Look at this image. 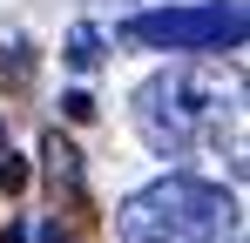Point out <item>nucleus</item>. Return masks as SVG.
Segmentation results:
<instances>
[{
	"mask_svg": "<svg viewBox=\"0 0 250 243\" xmlns=\"http://www.w3.org/2000/svg\"><path fill=\"white\" fill-rule=\"evenodd\" d=\"M230 216H237V202L216 182H203V176H156L135 196H122L115 230H122V243H216L230 230Z\"/></svg>",
	"mask_w": 250,
	"mask_h": 243,
	"instance_id": "nucleus-1",
	"label": "nucleus"
},
{
	"mask_svg": "<svg viewBox=\"0 0 250 243\" xmlns=\"http://www.w3.org/2000/svg\"><path fill=\"white\" fill-rule=\"evenodd\" d=\"M223 115V88L216 75H196V68H163V75H149L135 88V128H142V142L156 149V156L183 162L196 149V135H203V122Z\"/></svg>",
	"mask_w": 250,
	"mask_h": 243,
	"instance_id": "nucleus-2",
	"label": "nucleus"
},
{
	"mask_svg": "<svg viewBox=\"0 0 250 243\" xmlns=\"http://www.w3.org/2000/svg\"><path fill=\"white\" fill-rule=\"evenodd\" d=\"M135 47H169V54H209V47H244V7L237 0H203V7H156L122 27Z\"/></svg>",
	"mask_w": 250,
	"mask_h": 243,
	"instance_id": "nucleus-3",
	"label": "nucleus"
},
{
	"mask_svg": "<svg viewBox=\"0 0 250 243\" xmlns=\"http://www.w3.org/2000/svg\"><path fill=\"white\" fill-rule=\"evenodd\" d=\"M41 162H47V176H54V189H68V196H82V156H75V142H61V135H47V142H41Z\"/></svg>",
	"mask_w": 250,
	"mask_h": 243,
	"instance_id": "nucleus-4",
	"label": "nucleus"
},
{
	"mask_svg": "<svg viewBox=\"0 0 250 243\" xmlns=\"http://www.w3.org/2000/svg\"><path fill=\"white\" fill-rule=\"evenodd\" d=\"M95 61H102V34H95V27H75V34H68V68H95Z\"/></svg>",
	"mask_w": 250,
	"mask_h": 243,
	"instance_id": "nucleus-5",
	"label": "nucleus"
},
{
	"mask_svg": "<svg viewBox=\"0 0 250 243\" xmlns=\"http://www.w3.org/2000/svg\"><path fill=\"white\" fill-rule=\"evenodd\" d=\"M0 189H7V196L27 189V162H21V156H0Z\"/></svg>",
	"mask_w": 250,
	"mask_h": 243,
	"instance_id": "nucleus-6",
	"label": "nucleus"
},
{
	"mask_svg": "<svg viewBox=\"0 0 250 243\" xmlns=\"http://www.w3.org/2000/svg\"><path fill=\"white\" fill-rule=\"evenodd\" d=\"M61 108H68V122H88V115H95V101H88V95H68Z\"/></svg>",
	"mask_w": 250,
	"mask_h": 243,
	"instance_id": "nucleus-7",
	"label": "nucleus"
},
{
	"mask_svg": "<svg viewBox=\"0 0 250 243\" xmlns=\"http://www.w3.org/2000/svg\"><path fill=\"white\" fill-rule=\"evenodd\" d=\"M0 142H7V128H0Z\"/></svg>",
	"mask_w": 250,
	"mask_h": 243,
	"instance_id": "nucleus-8",
	"label": "nucleus"
}]
</instances>
